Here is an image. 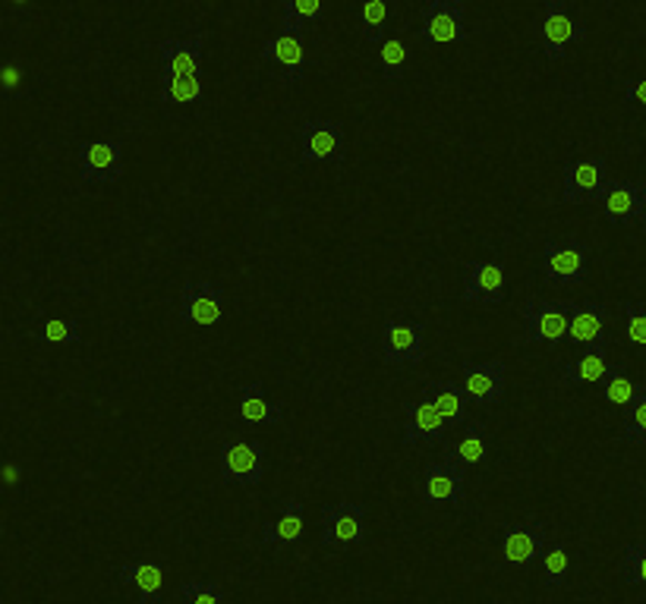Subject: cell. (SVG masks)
Returning <instances> with one entry per match:
<instances>
[{"label":"cell","mask_w":646,"mask_h":604,"mask_svg":"<svg viewBox=\"0 0 646 604\" xmlns=\"http://www.w3.org/2000/svg\"><path fill=\"white\" fill-rule=\"evenodd\" d=\"M543 277L552 287H581L589 277V249L577 236L548 239L543 246Z\"/></svg>","instance_id":"6da1fadb"},{"label":"cell","mask_w":646,"mask_h":604,"mask_svg":"<svg viewBox=\"0 0 646 604\" xmlns=\"http://www.w3.org/2000/svg\"><path fill=\"white\" fill-rule=\"evenodd\" d=\"M218 463H221V482L234 488H253L265 479V448L259 441H246V438H231L221 444L218 453Z\"/></svg>","instance_id":"7a4b0ae2"},{"label":"cell","mask_w":646,"mask_h":604,"mask_svg":"<svg viewBox=\"0 0 646 604\" xmlns=\"http://www.w3.org/2000/svg\"><path fill=\"white\" fill-rule=\"evenodd\" d=\"M319 542L329 551H347L366 542V508L363 504H325L319 513Z\"/></svg>","instance_id":"3957f363"},{"label":"cell","mask_w":646,"mask_h":604,"mask_svg":"<svg viewBox=\"0 0 646 604\" xmlns=\"http://www.w3.org/2000/svg\"><path fill=\"white\" fill-rule=\"evenodd\" d=\"M587 41V25L574 20L565 0H546L543 17H539V44L548 60H562L568 54L571 44Z\"/></svg>","instance_id":"277c9868"},{"label":"cell","mask_w":646,"mask_h":604,"mask_svg":"<svg viewBox=\"0 0 646 604\" xmlns=\"http://www.w3.org/2000/svg\"><path fill=\"white\" fill-rule=\"evenodd\" d=\"M423 44H461L467 41V7L464 0H430L420 13Z\"/></svg>","instance_id":"5b68a950"},{"label":"cell","mask_w":646,"mask_h":604,"mask_svg":"<svg viewBox=\"0 0 646 604\" xmlns=\"http://www.w3.org/2000/svg\"><path fill=\"white\" fill-rule=\"evenodd\" d=\"M347 133L337 120H306L300 130V161L303 164H344Z\"/></svg>","instance_id":"8992f818"},{"label":"cell","mask_w":646,"mask_h":604,"mask_svg":"<svg viewBox=\"0 0 646 604\" xmlns=\"http://www.w3.org/2000/svg\"><path fill=\"white\" fill-rule=\"evenodd\" d=\"M224 287L218 280H190L180 290V321L196 328H215L224 321Z\"/></svg>","instance_id":"52a82bcc"},{"label":"cell","mask_w":646,"mask_h":604,"mask_svg":"<svg viewBox=\"0 0 646 604\" xmlns=\"http://www.w3.org/2000/svg\"><path fill=\"white\" fill-rule=\"evenodd\" d=\"M382 359L397 369H411L426 359V331L420 321L392 318L382 328Z\"/></svg>","instance_id":"ba28073f"},{"label":"cell","mask_w":646,"mask_h":604,"mask_svg":"<svg viewBox=\"0 0 646 604\" xmlns=\"http://www.w3.org/2000/svg\"><path fill=\"white\" fill-rule=\"evenodd\" d=\"M608 186V164L606 157L589 155L574 157L565 164V176H562V198L568 205H587V202H599V195Z\"/></svg>","instance_id":"9c48e42d"},{"label":"cell","mask_w":646,"mask_h":604,"mask_svg":"<svg viewBox=\"0 0 646 604\" xmlns=\"http://www.w3.org/2000/svg\"><path fill=\"white\" fill-rule=\"evenodd\" d=\"M571 328V303L529 299L524 306L521 344H562Z\"/></svg>","instance_id":"30bf717a"},{"label":"cell","mask_w":646,"mask_h":604,"mask_svg":"<svg viewBox=\"0 0 646 604\" xmlns=\"http://www.w3.org/2000/svg\"><path fill=\"white\" fill-rule=\"evenodd\" d=\"M79 176L82 183H120L123 176V142L120 139H95L79 145Z\"/></svg>","instance_id":"8fae6325"},{"label":"cell","mask_w":646,"mask_h":604,"mask_svg":"<svg viewBox=\"0 0 646 604\" xmlns=\"http://www.w3.org/2000/svg\"><path fill=\"white\" fill-rule=\"evenodd\" d=\"M599 208L608 224L630 227L634 221L646 215V183L640 180H608V186L599 195Z\"/></svg>","instance_id":"7c38bea8"},{"label":"cell","mask_w":646,"mask_h":604,"mask_svg":"<svg viewBox=\"0 0 646 604\" xmlns=\"http://www.w3.org/2000/svg\"><path fill=\"white\" fill-rule=\"evenodd\" d=\"M568 340L587 352H606L608 309L603 303H571Z\"/></svg>","instance_id":"4fadbf2b"},{"label":"cell","mask_w":646,"mask_h":604,"mask_svg":"<svg viewBox=\"0 0 646 604\" xmlns=\"http://www.w3.org/2000/svg\"><path fill=\"white\" fill-rule=\"evenodd\" d=\"M548 547L546 523H514L502 532V557L508 566H529L543 561Z\"/></svg>","instance_id":"5bb4252c"},{"label":"cell","mask_w":646,"mask_h":604,"mask_svg":"<svg viewBox=\"0 0 646 604\" xmlns=\"http://www.w3.org/2000/svg\"><path fill=\"white\" fill-rule=\"evenodd\" d=\"M464 485H467V469L448 463V460H438V463H430L423 472L420 494L426 504H454L457 508L464 501Z\"/></svg>","instance_id":"9a60e30c"},{"label":"cell","mask_w":646,"mask_h":604,"mask_svg":"<svg viewBox=\"0 0 646 604\" xmlns=\"http://www.w3.org/2000/svg\"><path fill=\"white\" fill-rule=\"evenodd\" d=\"M461 385L467 390L473 403L492 407L505 397V362L489 359V362H467L461 369Z\"/></svg>","instance_id":"2e32d148"},{"label":"cell","mask_w":646,"mask_h":604,"mask_svg":"<svg viewBox=\"0 0 646 604\" xmlns=\"http://www.w3.org/2000/svg\"><path fill=\"white\" fill-rule=\"evenodd\" d=\"M448 431L445 416L432 407L430 400H413L404 403V444L420 448V444H438Z\"/></svg>","instance_id":"e0dca14e"},{"label":"cell","mask_w":646,"mask_h":604,"mask_svg":"<svg viewBox=\"0 0 646 604\" xmlns=\"http://www.w3.org/2000/svg\"><path fill=\"white\" fill-rule=\"evenodd\" d=\"M508 290V274L498 262H471L467 277H464V303H502Z\"/></svg>","instance_id":"ac0fdd59"},{"label":"cell","mask_w":646,"mask_h":604,"mask_svg":"<svg viewBox=\"0 0 646 604\" xmlns=\"http://www.w3.org/2000/svg\"><path fill=\"white\" fill-rule=\"evenodd\" d=\"M262 60L272 63L274 70H281V85H294L303 79L306 70V51H303V39L291 35V32H277L274 39L262 44Z\"/></svg>","instance_id":"d6986e66"},{"label":"cell","mask_w":646,"mask_h":604,"mask_svg":"<svg viewBox=\"0 0 646 604\" xmlns=\"http://www.w3.org/2000/svg\"><path fill=\"white\" fill-rule=\"evenodd\" d=\"M202 48L205 39H164L158 44V54L164 63V76H202Z\"/></svg>","instance_id":"ffe728a7"},{"label":"cell","mask_w":646,"mask_h":604,"mask_svg":"<svg viewBox=\"0 0 646 604\" xmlns=\"http://www.w3.org/2000/svg\"><path fill=\"white\" fill-rule=\"evenodd\" d=\"M306 535V513H303V504L300 501H287L277 520H269L262 523V532H259V542L265 547H287L300 545Z\"/></svg>","instance_id":"44dd1931"},{"label":"cell","mask_w":646,"mask_h":604,"mask_svg":"<svg viewBox=\"0 0 646 604\" xmlns=\"http://www.w3.org/2000/svg\"><path fill=\"white\" fill-rule=\"evenodd\" d=\"M120 583L137 588V604H158L164 592V566L152 557L130 561L120 566Z\"/></svg>","instance_id":"7402d4cb"},{"label":"cell","mask_w":646,"mask_h":604,"mask_svg":"<svg viewBox=\"0 0 646 604\" xmlns=\"http://www.w3.org/2000/svg\"><path fill=\"white\" fill-rule=\"evenodd\" d=\"M423 400H430L435 410L445 416L448 426H464L467 422V410H471V397L464 385H454V381H430L423 388Z\"/></svg>","instance_id":"603a6c76"},{"label":"cell","mask_w":646,"mask_h":604,"mask_svg":"<svg viewBox=\"0 0 646 604\" xmlns=\"http://www.w3.org/2000/svg\"><path fill=\"white\" fill-rule=\"evenodd\" d=\"M236 416L246 426H277L284 419V410H281V403H272L265 397V385L262 381H253V385H243L240 388Z\"/></svg>","instance_id":"cb8c5ba5"},{"label":"cell","mask_w":646,"mask_h":604,"mask_svg":"<svg viewBox=\"0 0 646 604\" xmlns=\"http://www.w3.org/2000/svg\"><path fill=\"white\" fill-rule=\"evenodd\" d=\"M445 460H448V463H457L461 469L480 467V463L486 460V426H483V422H473L457 444L445 448Z\"/></svg>","instance_id":"d4e9b609"},{"label":"cell","mask_w":646,"mask_h":604,"mask_svg":"<svg viewBox=\"0 0 646 604\" xmlns=\"http://www.w3.org/2000/svg\"><path fill=\"white\" fill-rule=\"evenodd\" d=\"M640 393H646V381H634L625 371V366H612L603 381V397L606 403H615V407H630Z\"/></svg>","instance_id":"484cf974"},{"label":"cell","mask_w":646,"mask_h":604,"mask_svg":"<svg viewBox=\"0 0 646 604\" xmlns=\"http://www.w3.org/2000/svg\"><path fill=\"white\" fill-rule=\"evenodd\" d=\"M284 17H281V32L300 35L310 22H319L325 17V0H281Z\"/></svg>","instance_id":"4316f807"},{"label":"cell","mask_w":646,"mask_h":604,"mask_svg":"<svg viewBox=\"0 0 646 604\" xmlns=\"http://www.w3.org/2000/svg\"><path fill=\"white\" fill-rule=\"evenodd\" d=\"M608 359L603 352H587V356H581L577 362H571L562 371V381L565 385H603L608 375Z\"/></svg>","instance_id":"83f0119b"},{"label":"cell","mask_w":646,"mask_h":604,"mask_svg":"<svg viewBox=\"0 0 646 604\" xmlns=\"http://www.w3.org/2000/svg\"><path fill=\"white\" fill-rule=\"evenodd\" d=\"M202 76H161V104L176 108V104H196L202 101Z\"/></svg>","instance_id":"f1b7e54d"},{"label":"cell","mask_w":646,"mask_h":604,"mask_svg":"<svg viewBox=\"0 0 646 604\" xmlns=\"http://www.w3.org/2000/svg\"><path fill=\"white\" fill-rule=\"evenodd\" d=\"M360 25H363V41L382 44L385 41V25H388V0H363Z\"/></svg>","instance_id":"f546056e"},{"label":"cell","mask_w":646,"mask_h":604,"mask_svg":"<svg viewBox=\"0 0 646 604\" xmlns=\"http://www.w3.org/2000/svg\"><path fill=\"white\" fill-rule=\"evenodd\" d=\"M539 564H543V583H546V588H562V585L568 583L571 561L568 547L562 545V542H552Z\"/></svg>","instance_id":"4dcf8cb0"},{"label":"cell","mask_w":646,"mask_h":604,"mask_svg":"<svg viewBox=\"0 0 646 604\" xmlns=\"http://www.w3.org/2000/svg\"><path fill=\"white\" fill-rule=\"evenodd\" d=\"M404 63H407V44L401 39L382 41V51H378L382 76L388 79V82H397V79L404 76Z\"/></svg>","instance_id":"1f68e13d"},{"label":"cell","mask_w":646,"mask_h":604,"mask_svg":"<svg viewBox=\"0 0 646 604\" xmlns=\"http://www.w3.org/2000/svg\"><path fill=\"white\" fill-rule=\"evenodd\" d=\"M622 434L630 444H646V393H640L622 419Z\"/></svg>","instance_id":"d6a6232c"},{"label":"cell","mask_w":646,"mask_h":604,"mask_svg":"<svg viewBox=\"0 0 646 604\" xmlns=\"http://www.w3.org/2000/svg\"><path fill=\"white\" fill-rule=\"evenodd\" d=\"M180 604H228L221 585L202 583V580H190L180 585Z\"/></svg>","instance_id":"836d02e7"},{"label":"cell","mask_w":646,"mask_h":604,"mask_svg":"<svg viewBox=\"0 0 646 604\" xmlns=\"http://www.w3.org/2000/svg\"><path fill=\"white\" fill-rule=\"evenodd\" d=\"M79 321L73 318H51L39 328L41 344H79Z\"/></svg>","instance_id":"e575fe53"},{"label":"cell","mask_w":646,"mask_h":604,"mask_svg":"<svg viewBox=\"0 0 646 604\" xmlns=\"http://www.w3.org/2000/svg\"><path fill=\"white\" fill-rule=\"evenodd\" d=\"M622 576L630 585H646V542L625 547V557H622Z\"/></svg>","instance_id":"d590c367"},{"label":"cell","mask_w":646,"mask_h":604,"mask_svg":"<svg viewBox=\"0 0 646 604\" xmlns=\"http://www.w3.org/2000/svg\"><path fill=\"white\" fill-rule=\"evenodd\" d=\"M625 337L634 347H646V303H625Z\"/></svg>","instance_id":"8d00e7d4"},{"label":"cell","mask_w":646,"mask_h":604,"mask_svg":"<svg viewBox=\"0 0 646 604\" xmlns=\"http://www.w3.org/2000/svg\"><path fill=\"white\" fill-rule=\"evenodd\" d=\"M625 98L630 101V104H637V108L644 111V120H646V79H627Z\"/></svg>","instance_id":"74e56055"},{"label":"cell","mask_w":646,"mask_h":604,"mask_svg":"<svg viewBox=\"0 0 646 604\" xmlns=\"http://www.w3.org/2000/svg\"><path fill=\"white\" fill-rule=\"evenodd\" d=\"M17 79H20V70L10 63V66L3 70V92H7V95H13V89H17Z\"/></svg>","instance_id":"f35d334b"},{"label":"cell","mask_w":646,"mask_h":604,"mask_svg":"<svg viewBox=\"0 0 646 604\" xmlns=\"http://www.w3.org/2000/svg\"><path fill=\"white\" fill-rule=\"evenodd\" d=\"M17 479H20V469H17V463H7V485H17Z\"/></svg>","instance_id":"ab89813d"},{"label":"cell","mask_w":646,"mask_h":604,"mask_svg":"<svg viewBox=\"0 0 646 604\" xmlns=\"http://www.w3.org/2000/svg\"><path fill=\"white\" fill-rule=\"evenodd\" d=\"M10 3H13V7H20V10H22V7H26L29 0H10Z\"/></svg>","instance_id":"60d3db41"},{"label":"cell","mask_w":646,"mask_h":604,"mask_svg":"<svg viewBox=\"0 0 646 604\" xmlns=\"http://www.w3.org/2000/svg\"><path fill=\"white\" fill-rule=\"evenodd\" d=\"M640 231H644V239H646V215H644V221H640Z\"/></svg>","instance_id":"b9f144b4"},{"label":"cell","mask_w":646,"mask_h":604,"mask_svg":"<svg viewBox=\"0 0 646 604\" xmlns=\"http://www.w3.org/2000/svg\"><path fill=\"white\" fill-rule=\"evenodd\" d=\"M640 498H644V501H646V485H644V488H640Z\"/></svg>","instance_id":"7bdbcfd3"}]
</instances>
